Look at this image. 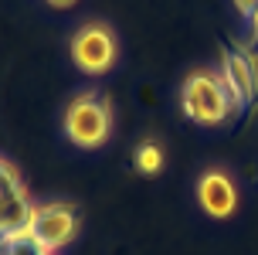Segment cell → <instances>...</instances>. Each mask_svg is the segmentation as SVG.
<instances>
[{
    "instance_id": "8",
    "label": "cell",
    "mask_w": 258,
    "mask_h": 255,
    "mask_svg": "<svg viewBox=\"0 0 258 255\" xmlns=\"http://www.w3.org/2000/svg\"><path fill=\"white\" fill-rule=\"evenodd\" d=\"M0 255H48L31 235H11V238H0Z\"/></svg>"
},
{
    "instance_id": "12",
    "label": "cell",
    "mask_w": 258,
    "mask_h": 255,
    "mask_svg": "<svg viewBox=\"0 0 258 255\" xmlns=\"http://www.w3.org/2000/svg\"><path fill=\"white\" fill-rule=\"evenodd\" d=\"M48 4H54V7H64V4H72V0H48Z\"/></svg>"
},
{
    "instance_id": "11",
    "label": "cell",
    "mask_w": 258,
    "mask_h": 255,
    "mask_svg": "<svg viewBox=\"0 0 258 255\" xmlns=\"http://www.w3.org/2000/svg\"><path fill=\"white\" fill-rule=\"evenodd\" d=\"M248 21H251V38H248V41H258V11L251 14V17H248Z\"/></svg>"
},
{
    "instance_id": "1",
    "label": "cell",
    "mask_w": 258,
    "mask_h": 255,
    "mask_svg": "<svg viewBox=\"0 0 258 255\" xmlns=\"http://www.w3.org/2000/svg\"><path fill=\"white\" fill-rule=\"evenodd\" d=\"M64 136L75 143V146H85V150H95L109 140V129H112V113H109V102L99 95V92H78L75 99L68 102L64 109Z\"/></svg>"
},
{
    "instance_id": "7",
    "label": "cell",
    "mask_w": 258,
    "mask_h": 255,
    "mask_svg": "<svg viewBox=\"0 0 258 255\" xmlns=\"http://www.w3.org/2000/svg\"><path fill=\"white\" fill-rule=\"evenodd\" d=\"M197 204L204 208L211 218H228L238 204V191H234V180L224 170H207L197 180Z\"/></svg>"
},
{
    "instance_id": "4",
    "label": "cell",
    "mask_w": 258,
    "mask_h": 255,
    "mask_svg": "<svg viewBox=\"0 0 258 255\" xmlns=\"http://www.w3.org/2000/svg\"><path fill=\"white\" fill-rule=\"evenodd\" d=\"M72 58L85 75H102L116 62V38L105 24H82L72 38Z\"/></svg>"
},
{
    "instance_id": "10",
    "label": "cell",
    "mask_w": 258,
    "mask_h": 255,
    "mask_svg": "<svg viewBox=\"0 0 258 255\" xmlns=\"http://www.w3.org/2000/svg\"><path fill=\"white\" fill-rule=\"evenodd\" d=\"M234 7H238V14H245V17H251V14L258 11V0H234Z\"/></svg>"
},
{
    "instance_id": "6",
    "label": "cell",
    "mask_w": 258,
    "mask_h": 255,
    "mask_svg": "<svg viewBox=\"0 0 258 255\" xmlns=\"http://www.w3.org/2000/svg\"><path fill=\"white\" fill-rule=\"evenodd\" d=\"M221 78H224V85L231 92L234 113H241L258 92L255 55H248V51H241V48H224V55H221Z\"/></svg>"
},
{
    "instance_id": "3",
    "label": "cell",
    "mask_w": 258,
    "mask_h": 255,
    "mask_svg": "<svg viewBox=\"0 0 258 255\" xmlns=\"http://www.w3.org/2000/svg\"><path fill=\"white\" fill-rule=\"evenodd\" d=\"M31 221H34V204L27 201L24 184L7 160H0V238L31 235Z\"/></svg>"
},
{
    "instance_id": "2",
    "label": "cell",
    "mask_w": 258,
    "mask_h": 255,
    "mask_svg": "<svg viewBox=\"0 0 258 255\" xmlns=\"http://www.w3.org/2000/svg\"><path fill=\"white\" fill-rule=\"evenodd\" d=\"M180 102H183V113L201 126H221L234 113L231 92L224 85V78L214 75V72H194L183 82Z\"/></svg>"
},
{
    "instance_id": "5",
    "label": "cell",
    "mask_w": 258,
    "mask_h": 255,
    "mask_svg": "<svg viewBox=\"0 0 258 255\" xmlns=\"http://www.w3.org/2000/svg\"><path fill=\"white\" fill-rule=\"evenodd\" d=\"M78 231V215L72 204H41L34 208V221H31V238L51 255L61 245H68Z\"/></svg>"
},
{
    "instance_id": "9",
    "label": "cell",
    "mask_w": 258,
    "mask_h": 255,
    "mask_svg": "<svg viewBox=\"0 0 258 255\" xmlns=\"http://www.w3.org/2000/svg\"><path fill=\"white\" fill-rule=\"evenodd\" d=\"M136 167H140L143 174H156V170L163 167V150L150 140L140 143V146H136Z\"/></svg>"
}]
</instances>
